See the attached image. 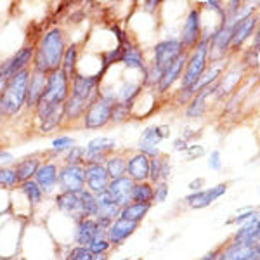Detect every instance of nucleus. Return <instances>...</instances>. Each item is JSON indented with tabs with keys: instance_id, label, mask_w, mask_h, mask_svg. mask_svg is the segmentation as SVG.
<instances>
[{
	"instance_id": "1",
	"label": "nucleus",
	"mask_w": 260,
	"mask_h": 260,
	"mask_svg": "<svg viewBox=\"0 0 260 260\" xmlns=\"http://www.w3.org/2000/svg\"><path fill=\"white\" fill-rule=\"evenodd\" d=\"M64 50V35H62L59 28H52V30L42 37L39 47L33 52V71L49 75L52 71L61 70Z\"/></svg>"
},
{
	"instance_id": "2",
	"label": "nucleus",
	"mask_w": 260,
	"mask_h": 260,
	"mask_svg": "<svg viewBox=\"0 0 260 260\" xmlns=\"http://www.w3.org/2000/svg\"><path fill=\"white\" fill-rule=\"evenodd\" d=\"M70 98V78L62 70L52 71L47 75V82H45L44 94L37 104L35 111L39 120L45 118L49 113H52L57 108L64 106L66 99Z\"/></svg>"
},
{
	"instance_id": "3",
	"label": "nucleus",
	"mask_w": 260,
	"mask_h": 260,
	"mask_svg": "<svg viewBox=\"0 0 260 260\" xmlns=\"http://www.w3.org/2000/svg\"><path fill=\"white\" fill-rule=\"evenodd\" d=\"M30 70H23L18 75L7 80L6 85L0 89V115L14 116L23 110L26 104V90Z\"/></svg>"
},
{
	"instance_id": "4",
	"label": "nucleus",
	"mask_w": 260,
	"mask_h": 260,
	"mask_svg": "<svg viewBox=\"0 0 260 260\" xmlns=\"http://www.w3.org/2000/svg\"><path fill=\"white\" fill-rule=\"evenodd\" d=\"M208 40H210V37H201V40L198 42V45H196L194 52L191 54V57H187L186 71H184V77H182V89L180 90L192 87L201 78V75L207 71Z\"/></svg>"
},
{
	"instance_id": "5",
	"label": "nucleus",
	"mask_w": 260,
	"mask_h": 260,
	"mask_svg": "<svg viewBox=\"0 0 260 260\" xmlns=\"http://www.w3.org/2000/svg\"><path fill=\"white\" fill-rule=\"evenodd\" d=\"M115 104H116L115 94L99 95L87 108V111L83 113V125H85V128L98 130L103 128L104 125H108V121H111V111L115 108Z\"/></svg>"
},
{
	"instance_id": "6",
	"label": "nucleus",
	"mask_w": 260,
	"mask_h": 260,
	"mask_svg": "<svg viewBox=\"0 0 260 260\" xmlns=\"http://www.w3.org/2000/svg\"><path fill=\"white\" fill-rule=\"evenodd\" d=\"M103 75H104L103 70H99L98 73L92 75V77L75 73V77L71 78V82H73V90L70 92V95L75 99L83 101V103H87L90 106V104L101 95L98 87H99V82H101V78H103Z\"/></svg>"
},
{
	"instance_id": "7",
	"label": "nucleus",
	"mask_w": 260,
	"mask_h": 260,
	"mask_svg": "<svg viewBox=\"0 0 260 260\" xmlns=\"http://www.w3.org/2000/svg\"><path fill=\"white\" fill-rule=\"evenodd\" d=\"M57 184L62 192L80 194L85 191V169L83 165H64L57 172Z\"/></svg>"
},
{
	"instance_id": "8",
	"label": "nucleus",
	"mask_w": 260,
	"mask_h": 260,
	"mask_svg": "<svg viewBox=\"0 0 260 260\" xmlns=\"http://www.w3.org/2000/svg\"><path fill=\"white\" fill-rule=\"evenodd\" d=\"M116 141L111 137H95L92 139L87 148H83V163L85 165H103L104 160H108L111 151H115Z\"/></svg>"
},
{
	"instance_id": "9",
	"label": "nucleus",
	"mask_w": 260,
	"mask_h": 260,
	"mask_svg": "<svg viewBox=\"0 0 260 260\" xmlns=\"http://www.w3.org/2000/svg\"><path fill=\"white\" fill-rule=\"evenodd\" d=\"M182 54H184V49L179 40H163L160 44H156V47H154L153 68L160 75H163V71L169 68L179 56H182Z\"/></svg>"
},
{
	"instance_id": "10",
	"label": "nucleus",
	"mask_w": 260,
	"mask_h": 260,
	"mask_svg": "<svg viewBox=\"0 0 260 260\" xmlns=\"http://www.w3.org/2000/svg\"><path fill=\"white\" fill-rule=\"evenodd\" d=\"M33 52H35L33 47H23V49H19L9 61H6L0 66V89L6 85L9 78H12L14 75H18L19 71L28 68V64H30L33 59Z\"/></svg>"
},
{
	"instance_id": "11",
	"label": "nucleus",
	"mask_w": 260,
	"mask_h": 260,
	"mask_svg": "<svg viewBox=\"0 0 260 260\" xmlns=\"http://www.w3.org/2000/svg\"><path fill=\"white\" fill-rule=\"evenodd\" d=\"M165 137H169V127L167 125H153V127H148L142 132V137L139 141V153L146 154L148 158H158L160 156L158 144Z\"/></svg>"
},
{
	"instance_id": "12",
	"label": "nucleus",
	"mask_w": 260,
	"mask_h": 260,
	"mask_svg": "<svg viewBox=\"0 0 260 260\" xmlns=\"http://www.w3.org/2000/svg\"><path fill=\"white\" fill-rule=\"evenodd\" d=\"M121 208L115 201L111 200V196L106 191L98 194V215H95V222H98L99 228L108 229L110 225L120 217Z\"/></svg>"
},
{
	"instance_id": "13",
	"label": "nucleus",
	"mask_w": 260,
	"mask_h": 260,
	"mask_svg": "<svg viewBox=\"0 0 260 260\" xmlns=\"http://www.w3.org/2000/svg\"><path fill=\"white\" fill-rule=\"evenodd\" d=\"M201 40V21H200V9H191L184 21L182 37H180V45L182 49H192L198 45Z\"/></svg>"
},
{
	"instance_id": "14",
	"label": "nucleus",
	"mask_w": 260,
	"mask_h": 260,
	"mask_svg": "<svg viewBox=\"0 0 260 260\" xmlns=\"http://www.w3.org/2000/svg\"><path fill=\"white\" fill-rule=\"evenodd\" d=\"M85 189L90 191L92 194H101L108 189V184H110V177H108V172L104 169V165H85Z\"/></svg>"
},
{
	"instance_id": "15",
	"label": "nucleus",
	"mask_w": 260,
	"mask_h": 260,
	"mask_svg": "<svg viewBox=\"0 0 260 260\" xmlns=\"http://www.w3.org/2000/svg\"><path fill=\"white\" fill-rule=\"evenodd\" d=\"M98 238H106V229L99 228L94 219H82L75 231V243L77 246H89Z\"/></svg>"
},
{
	"instance_id": "16",
	"label": "nucleus",
	"mask_w": 260,
	"mask_h": 260,
	"mask_svg": "<svg viewBox=\"0 0 260 260\" xmlns=\"http://www.w3.org/2000/svg\"><path fill=\"white\" fill-rule=\"evenodd\" d=\"M132 187H134V182L125 175V177L110 180L106 192L111 196V200L115 201L120 208H123L132 203Z\"/></svg>"
},
{
	"instance_id": "17",
	"label": "nucleus",
	"mask_w": 260,
	"mask_h": 260,
	"mask_svg": "<svg viewBox=\"0 0 260 260\" xmlns=\"http://www.w3.org/2000/svg\"><path fill=\"white\" fill-rule=\"evenodd\" d=\"M260 257V246L258 243L255 245H245V243L233 241L228 245V248L220 251V260H258Z\"/></svg>"
},
{
	"instance_id": "18",
	"label": "nucleus",
	"mask_w": 260,
	"mask_h": 260,
	"mask_svg": "<svg viewBox=\"0 0 260 260\" xmlns=\"http://www.w3.org/2000/svg\"><path fill=\"white\" fill-rule=\"evenodd\" d=\"M225 191H228V184H219V186L210 187V189H201L192 192V194L187 196L186 201L192 208H207L215 200H219L222 194H225Z\"/></svg>"
},
{
	"instance_id": "19",
	"label": "nucleus",
	"mask_w": 260,
	"mask_h": 260,
	"mask_svg": "<svg viewBox=\"0 0 260 260\" xmlns=\"http://www.w3.org/2000/svg\"><path fill=\"white\" fill-rule=\"evenodd\" d=\"M127 177L134 184L149 182V158L146 154L137 153L127 161Z\"/></svg>"
},
{
	"instance_id": "20",
	"label": "nucleus",
	"mask_w": 260,
	"mask_h": 260,
	"mask_svg": "<svg viewBox=\"0 0 260 260\" xmlns=\"http://www.w3.org/2000/svg\"><path fill=\"white\" fill-rule=\"evenodd\" d=\"M137 228H139V224H136V222L116 219L110 228L106 229V238H108V241H110V245H120V243L127 240L128 236H132Z\"/></svg>"
},
{
	"instance_id": "21",
	"label": "nucleus",
	"mask_w": 260,
	"mask_h": 260,
	"mask_svg": "<svg viewBox=\"0 0 260 260\" xmlns=\"http://www.w3.org/2000/svg\"><path fill=\"white\" fill-rule=\"evenodd\" d=\"M33 180L40 187L42 192H52L57 186V167L54 163H44L33 175Z\"/></svg>"
},
{
	"instance_id": "22",
	"label": "nucleus",
	"mask_w": 260,
	"mask_h": 260,
	"mask_svg": "<svg viewBox=\"0 0 260 260\" xmlns=\"http://www.w3.org/2000/svg\"><path fill=\"white\" fill-rule=\"evenodd\" d=\"M56 205L61 212L68 213V215L75 217L77 222L85 219L82 213V205H80V194H73V192H59L56 196Z\"/></svg>"
},
{
	"instance_id": "23",
	"label": "nucleus",
	"mask_w": 260,
	"mask_h": 260,
	"mask_svg": "<svg viewBox=\"0 0 260 260\" xmlns=\"http://www.w3.org/2000/svg\"><path fill=\"white\" fill-rule=\"evenodd\" d=\"M45 82H47V75L39 73V71H31L30 73V78H28V90H26L28 108H37L42 94H44Z\"/></svg>"
},
{
	"instance_id": "24",
	"label": "nucleus",
	"mask_w": 260,
	"mask_h": 260,
	"mask_svg": "<svg viewBox=\"0 0 260 260\" xmlns=\"http://www.w3.org/2000/svg\"><path fill=\"white\" fill-rule=\"evenodd\" d=\"M186 62H187V56H186V54L179 56L177 59L172 62L169 68L163 71V75H161V78H160V83H158V90H160V92H167V90H169L170 87L180 78V75H182V70H184V66H186Z\"/></svg>"
},
{
	"instance_id": "25",
	"label": "nucleus",
	"mask_w": 260,
	"mask_h": 260,
	"mask_svg": "<svg viewBox=\"0 0 260 260\" xmlns=\"http://www.w3.org/2000/svg\"><path fill=\"white\" fill-rule=\"evenodd\" d=\"M257 16H248V18L238 21L236 24H234V31H233V42H231V47L233 49H240L243 44L246 42V39L253 33V30L257 28Z\"/></svg>"
},
{
	"instance_id": "26",
	"label": "nucleus",
	"mask_w": 260,
	"mask_h": 260,
	"mask_svg": "<svg viewBox=\"0 0 260 260\" xmlns=\"http://www.w3.org/2000/svg\"><path fill=\"white\" fill-rule=\"evenodd\" d=\"M258 236H260V224L257 215L246 222V224L240 225V229L234 233L233 241L245 243V245H255V243H258Z\"/></svg>"
},
{
	"instance_id": "27",
	"label": "nucleus",
	"mask_w": 260,
	"mask_h": 260,
	"mask_svg": "<svg viewBox=\"0 0 260 260\" xmlns=\"http://www.w3.org/2000/svg\"><path fill=\"white\" fill-rule=\"evenodd\" d=\"M219 89V85L217 83H213V85L207 87V89H203L201 92H198L196 95H192L191 103H189V108H187V116H191V118H198V116L203 115L205 111V99L208 98V95L215 94V90Z\"/></svg>"
},
{
	"instance_id": "28",
	"label": "nucleus",
	"mask_w": 260,
	"mask_h": 260,
	"mask_svg": "<svg viewBox=\"0 0 260 260\" xmlns=\"http://www.w3.org/2000/svg\"><path fill=\"white\" fill-rule=\"evenodd\" d=\"M153 205H148V203H130L127 207H123L120 210V217L118 219H123V220H128V222H139L148 215V212L151 210Z\"/></svg>"
},
{
	"instance_id": "29",
	"label": "nucleus",
	"mask_w": 260,
	"mask_h": 260,
	"mask_svg": "<svg viewBox=\"0 0 260 260\" xmlns=\"http://www.w3.org/2000/svg\"><path fill=\"white\" fill-rule=\"evenodd\" d=\"M120 62H123L128 68H137V70H146L144 64V57H142V52L134 45H127V47L121 49L120 54Z\"/></svg>"
},
{
	"instance_id": "30",
	"label": "nucleus",
	"mask_w": 260,
	"mask_h": 260,
	"mask_svg": "<svg viewBox=\"0 0 260 260\" xmlns=\"http://www.w3.org/2000/svg\"><path fill=\"white\" fill-rule=\"evenodd\" d=\"M39 167H40V161H39V158H35V156L26 158V160H21L14 169L19 184L24 182V180H31L33 175H35V172L39 170Z\"/></svg>"
},
{
	"instance_id": "31",
	"label": "nucleus",
	"mask_w": 260,
	"mask_h": 260,
	"mask_svg": "<svg viewBox=\"0 0 260 260\" xmlns=\"http://www.w3.org/2000/svg\"><path fill=\"white\" fill-rule=\"evenodd\" d=\"M104 169H106V172H108V177H110V180L125 177V175H127V160H125L123 156H110L106 160Z\"/></svg>"
},
{
	"instance_id": "32",
	"label": "nucleus",
	"mask_w": 260,
	"mask_h": 260,
	"mask_svg": "<svg viewBox=\"0 0 260 260\" xmlns=\"http://www.w3.org/2000/svg\"><path fill=\"white\" fill-rule=\"evenodd\" d=\"M153 184L151 182H137L132 187V203H148L153 205Z\"/></svg>"
},
{
	"instance_id": "33",
	"label": "nucleus",
	"mask_w": 260,
	"mask_h": 260,
	"mask_svg": "<svg viewBox=\"0 0 260 260\" xmlns=\"http://www.w3.org/2000/svg\"><path fill=\"white\" fill-rule=\"evenodd\" d=\"M77 61H78V47L77 45H70L64 50V56H62V62H61V70L66 73V77L71 78L75 77V68H77Z\"/></svg>"
},
{
	"instance_id": "34",
	"label": "nucleus",
	"mask_w": 260,
	"mask_h": 260,
	"mask_svg": "<svg viewBox=\"0 0 260 260\" xmlns=\"http://www.w3.org/2000/svg\"><path fill=\"white\" fill-rule=\"evenodd\" d=\"M80 205H82V213L85 219H95V215H98V196L92 194V192L87 189L82 191Z\"/></svg>"
},
{
	"instance_id": "35",
	"label": "nucleus",
	"mask_w": 260,
	"mask_h": 260,
	"mask_svg": "<svg viewBox=\"0 0 260 260\" xmlns=\"http://www.w3.org/2000/svg\"><path fill=\"white\" fill-rule=\"evenodd\" d=\"M64 120V106L57 108L52 113H49L45 118L40 120V130L42 132H50V130L57 128L61 125V121Z\"/></svg>"
},
{
	"instance_id": "36",
	"label": "nucleus",
	"mask_w": 260,
	"mask_h": 260,
	"mask_svg": "<svg viewBox=\"0 0 260 260\" xmlns=\"http://www.w3.org/2000/svg\"><path fill=\"white\" fill-rule=\"evenodd\" d=\"M21 186V191H23V194L26 196L28 201H31L33 205H39L42 198H44V192H42V189L39 186H37L35 180H24V182L19 184Z\"/></svg>"
},
{
	"instance_id": "37",
	"label": "nucleus",
	"mask_w": 260,
	"mask_h": 260,
	"mask_svg": "<svg viewBox=\"0 0 260 260\" xmlns=\"http://www.w3.org/2000/svg\"><path fill=\"white\" fill-rule=\"evenodd\" d=\"M137 92H139V85L125 83V85L120 89V94H118V99H116V103H127V104H130L134 101V98L137 95Z\"/></svg>"
},
{
	"instance_id": "38",
	"label": "nucleus",
	"mask_w": 260,
	"mask_h": 260,
	"mask_svg": "<svg viewBox=\"0 0 260 260\" xmlns=\"http://www.w3.org/2000/svg\"><path fill=\"white\" fill-rule=\"evenodd\" d=\"M85 248L89 250L92 255H103V253H108L111 245H110V241H108V238H98V240H94L89 246H85Z\"/></svg>"
},
{
	"instance_id": "39",
	"label": "nucleus",
	"mask_w": 260,
	"mask_h": 260,
	"mask_svg": "<svg viewBox=\"0 0 260 260\" xmlns=\"http://www.w3.org/2000/svg\"><path fill=\"white\" fill-rule=\"evenodd\" d=\"M19 184L16 177L14 169H0V186L4 187H16Z\"/></svg>"
},
{
	"instance_id": "40",
	"label": "nucleus",
	"mask_w": 260,
	"mask_h": 260,
	"mask_svg": "<svg viewBox=\"0 0 260 260\" xmlns=\"http://www.w3.org/2000/svg\"><path fill=\"white\" fill-rule=\"evenodd\" d=\"M128 111H130V104L127 103H116L115 108L111 111V121L115 123H120V121L128 118Z\"/></svg>"
},
{
	"instance_id": "41",
	"label": "nucleus",
	"mask_w": 260,
	"mask_h": 260,
	"mask_svg": "<svg viewBox=\"0 0 260 260\" xmlns=\"http://www.w3.org/2000/svg\"><path fill=\"white\" fill-rule=\"evenodd\" d=\"M151 184H156L161 180V158H149V179Z\"/></svg>"
},
{
	"instance_id": "42",
	"label": "nucleus",
	"mask_w": 260,
	"mask_h": 260,
	"mask_svg": "<svg viewBox=\"0 0 260 260\" xmlns=\"http://www.w3.org/2000/svg\"><path fill=\"white\" fill-rule=\"evenodd\" d=\"M75 146V141L68 136H61L57 139L52 141V151L54 153H64V151H70Z\"/></svg>"
},
{
	"instance_id": "43",
	"label": "nucleus",
	"mask_w": 260,
	"mask_h": 260,
	"mask_svg": "<svg viewBox=\"0 0 260 260\" xmlns=\"http://www.w3.org/2000/svg\"><path fill=\"white\" fill-rule=\"evenodd\" d=\"M153 201H156V203H163V201H167V196H169V184L165 182V180H160V182H156L153 186Z\"/></svg>"
},
{
	"instance_id": "44",
	"label": "nucleus",
	"mask_w": 260,
	"mask_h": 260,
	"mask_svg": "<svg viewBox=\"0 0 260 260\" xmlns=\"http://www.w3.org/2000/svg\"><path fill=\"white\" fill-rule=\"evenodd\" d=\"M83 163V148L80 146H73L68 151V156H66V165H82Z\"/></svg>"
},
{
	"instance_id": "45",
	"label": "nucleus",
	"mask_w": 260,
	"mask_h": 260,
	"mask_svg": "<svg viewBox=\"0 0 260 260\" xmlns=\"http://www.w3.org/2000/svg\"><path fill=\"white\" fill-rule=\"evenodd\" d=\"M92 258H94V255L85 246H75L68 253V257H66V260H92Z\"/></svg>"
},
{
	"instance_id": "46",
	"label": "nucleus",
	"mask_w": 260,
	"mask_h": 260,
	"mask_svg": "<svg viewBox=\"0 0 260 260\" xmlns=\"http://www.w3.org/2000/svg\"><path fill=\"white\" fill-rule=\"evenodd\" d=\"M253 217H257V212H253V210H248V212H245V213H240L238 217H234L233 219V222L234 224H240V225H243V224H246L248 220H251Z\"/></svg>"
},
{
	"instance_id": "47",
	"label": "nucleus",
	"mask_w": 260,
	"mask_h": 260,
	"mask_svg": "<svg viewBox=\"0 0 260 260\" xmlns=\"http://www.w3.org/2000/svg\"><path fill=\"white\" fill-rule=\"evenodd\" d=\"M208 167H210L212 170H220L222 160H220V153H219V151H213V153L210 154V160H208Z\"/></svg>"
},
{
	"instance_id": "48",
	"label": "nucleus",
	"mask_w": 260,
	"mask_h": 260,
	"mask_svg": "<svg viewBox=\"0 0 260 260\" xmlns=\"http://www.w3.org/2000/svg\"><path fill=\"white\" fill-rule=\"evenodd\" d=\"M186 151L189 153V158H192V156H201V154L205 153V149L201 148V146H191V148H187Z\"/></svg>"
},
{
	"instance_id": "49",
	"label": "nucleus",
	"mask_w": 260,
	"mask_h": 260,
	"mask_svg": "<svg viewBox=\"0 0 260 260\" xmlns=\"http://www.w3.org/2000/svg\"><path fill=\"white\" fill-rule=\"evenodd\" d=\"M174 146H175V149L177 151H186L189 146H187V142H186V139H177L174 142Z\"/></svg>"
},
{
	"instance_id": "50",
	"label": "nucleus",
	"mask_w": 260,
	"mask_h": 260,
	"mask_svg": "<svg viewBox=\"0 0 260 260\" xmlns=\"http://www.w3.org/2000/svg\"><path fill=\"white\" fill-rule=\"evenodd\" d=\"M201 186H203V179H198V180H192V182L189 184V189L192 191H201Z\"/></svg>"
},
{
	"instance_id": "51",
	"label": "nucleus",
	"mask_w": 260,
	"mask_h": 260,
	"mask_svg": "<svg viewBox=\"0 0 260 260\" xmlns=\"http://www.w3.org/2000/svg\"><path fill=\"white\" fill-rule=\"evenodd\" d=\"M200 260H220V251L215 250V251H212V253L205 255V257L200 258Z\"/></svg>"
},
{
	"instance_id": "52",
	"label": "nucleus",
	"mask_w": 260,
	"mask_h": 260,
	"mask_svg": "<svg viewBox=\"0 0 260 260\" xmlns=\"http://www.w3.org/2000/svg\"><path fill=\"white\" fill-rule=\"evenodd\" d=\"M14 158H12V154L9 153H4V151H0V163H11Z\"/></svg>"
},
{
	"instance_id": "53",
	"label": "nucleus",
	"mask_w": 260,
	"mask_h": 260,
	"mask_svg": "<svg viewBox=\"0 0 260 260\" xmlns=\"http://www.w3.org/2000/svg\"><path fill=\"white\" fill-rule=\"evenodd\" d=\"M92 260H108V255L103 253V255H94V258Z\"/></svg>"
},
{
	"instance_id": "54",
	"label": "nucleus",
	"mask_w": 260,
	"mask_h": 260,
	"mask_svg": "<svg viewBox=\"0 0 260 260\" xmlns=\"http://www.w3.org/2000/svg\"><path fill=\"white\" fill-rule=\"evenodd\" d=\"M2 118H4V116H2V115H0V123H2Z\"/></svg>"
},
{
	"instance_id": "55",
	"label": "nucleus",
	"mask_w": 260,
	"mask_h": 260,
	"mask_svg": "<svg viewBox=\"0 0 260 260\" xmlns=\"http://www.w3.org/2000/svg\"><path fill=\"white\" fill-rule=\"evenodd\" d=\"M121 260H127V258H121Z\"/></svg>"
}]
</instances>
